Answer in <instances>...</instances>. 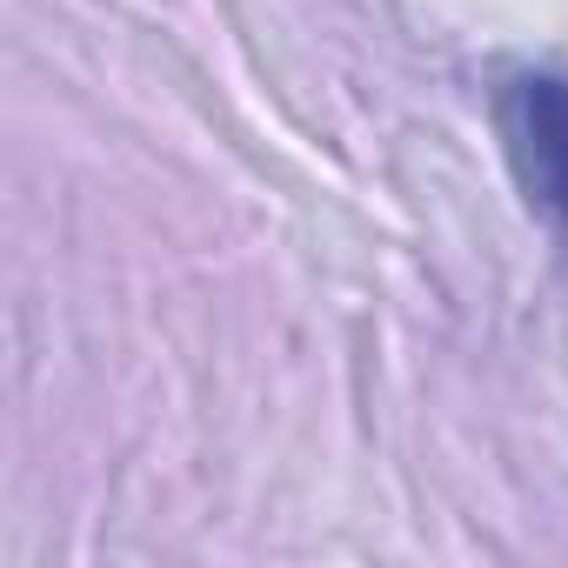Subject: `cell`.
Here are the masks:
<instances>
[{"mask_svg":"<svg viewBox=\"0 0 568 568\" xmlns=\"http://www.w3.org/2000/svg\"><path fill=\"white\" fill-rule=\"evenodd\" d=\"M495 134L521 201L568 247V74H508L495 88Z\"/></svg>","mask_w":568,"mask_h":568,"instance_id":"6da1fadb","label":"cell"}]
</instances>
